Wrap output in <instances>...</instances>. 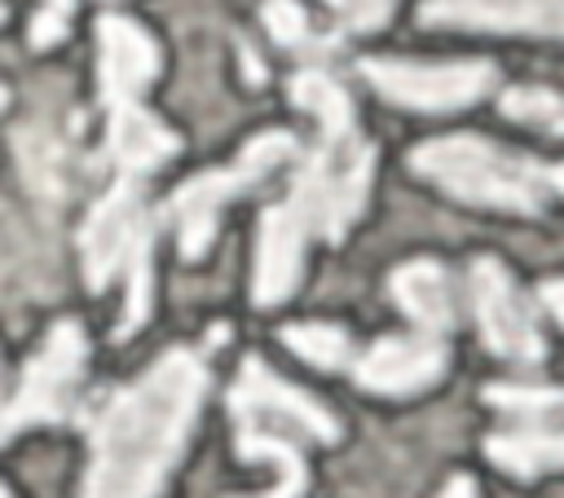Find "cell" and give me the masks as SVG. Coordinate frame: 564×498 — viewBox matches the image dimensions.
<instances>
[{
	"instance_id": "obj_4",
	"label": "cell",
	"mask_w": 564,
	"mask_h": 498,
	"mask_svg": "<svg viewBox=\"0 0 564 498\" xmlns=\"http://www.w3.org/2000/svg\"><path fill=\"white\" fill-rule=\"evenodd\" d=\"M410 167L458 203L516 212V216L542 212V203L551 194L546 163H533L529 154L502 150L489 137H471V132L423 141L410 154Z\"/></svg>"
},
{
	"instance_id": "obj_7",
	"label": "cell",
	"mask_w": 564,
	"mask_h": 498,
	"mask_svg": "<svg viewBox=\"0 0 564 498\" xmlns=\"http://www.w3.org/2000/svg\"><path fill=\"white\" fill-rule=\"evenodd\" d=\"M84 366H88V339L79 331V322H53V331L44 335L40 353L26 361L18 392L0 405V441L40 427V423H57L75 410L79 383H84Z\"/></svg>"
},
{
	"instance_id": "obj_23",
	"label": "cell",
	"mask_w": 564,
	"mask_h": 498,
	"mask_svg": "<svg viewBox=\"0 0 564 498\" xmlns=\"http://www.w3.org/2000/svg\"><path fill=\"white\" fill-rule=\"evenodd\" d=\"M538 300H542V308L564 326V278H546V282L538 286Z\"/></svg>"
},
{
	"instance_id": "obj_3",
	"label": "cell",
	"mask_w": 564,
	"mask_h": 498,
	"mask_svg": "<svg viewBox=\"0 0 564 498\" xmlns=\"http://www.w3.org/2000/svg\"><path fill=\"white\" fill-rule=\"evenodd\" d=\"M154 229H159V216L150 212L137 176H115V185L88 207V220L79 229V256H84L88 286L93 291H106L115 282L123 286L119 335H132L145 322Z\"/></svg>"
},
{
	"instance_id": "obj_10",
	"label": "cell",
	"mask_w": 564,
	"mask_h": 498,
	"mask_svg": "<svg viewBox=\"0 0 564 498\" xmlns=\"http://www.w3.org/2000/svg\"><path fill=\"white\" fill-rule=\"evenodd\" d=\"M467 295H471V313L480 326V339L489 344V353L516 361V366H538L546 344L538 331V317L529 308V300L520 295V286L511 282V273L494 260L480 256L467 269Z\"/></svg>"
},
{
	"instance_id": "obj_24",
	"label": "cell",
	"mask_w": 564,
	"mask_h": 498,
	"mask_svg": "<svg viewBox=\"0 0 564 498\" xmlns=\"http://www.w3.org/2000/svg\"><path fill=\"white\" fill-rule=\"evenodd\" d=\"M441 498H476V485H471L467 476H454V480L441 489Z\"/></svg>"
},
{
	"instance_id": "obj_25",
	"label": "cell",
	"mask_w": 564,
	"mask_h": 498,
	"mask_svg": "<svg viewBox=\"0 0 564 498\" xmlns=\"http://www.w3.org/2000/svg\"><path fill=\"white\" fill-rule=\"evenodd\" d=\"M546 181H551V194H564V163H551L546 167Z\"/></svg>"
},
{
	"instance_id": "obj_19",
	"label": "cell",
	"mask_w": 564,
	"mask_h": 498,
	"mask_svg": "<svg viewBox=\"0 0 564 498\" xmlns=\"http://www.w3.org/2000/svg\"><path fill=\"white\" fill-rule=\"evenodd\" d=\"M502 115L524 123V128L564 137V97L551 93V88H507L502 93Z\"/></svg>"
},
{
	"instance_id": "obj_20",
	"label": "cell",
	"mask_w": 564,
	"mask_h": 498,
	"mask_svg": "<svg viewBox=\"0 0 564 498\" xmlns=\"http://www.w3.org/2000/svg\"><path fill=\"white\" fill-rule=\"evenodd\" d=\"M264 26H269L273 40L286 44V48L308 44V18H304V9H300L295 0H264Z\"/></svg>"
},
{
	"instance_id": "obj_11",
	"label": "cell",
	"mask_w": 564,
	"mask_h": 498,
	"mask_svg": "<svg viewBox=\"0 0 564 498\" xmlns=\"http://www.w3.org/2000/svg\"><path fill=\"white\" fill-rule=\"evenodd\" d=\"M449 366V348L445 335L432 331H410V335H383L375 339L361 357H352V379L366 392L379 397H410L432 388Z\"/></svg>"
},
{
	"instance_id": "obj_17",
	"label": "cell",
	"mask_w": 564,
	"mask_h": 498,
	"mask_svg": "<svg viewBox=\"0 0 564 498\" xmlns=\"http://www.w3.org/2000/svg\"><path fill=\"white\" fill-rule=\"evenodd\" d=\"M13 150H18L26 185L35 194H44V198H62L66 194V185H70V154H66V141L53 128H22Z\"/></svg>"
},
{
	"instance_id": "obj_1",
	"label": "cell",
	"mask_w": 564,
	"mask_h": 498,
	"mask_svg": "<svg viewBox=\"0 0 564 498\" xmlns=\"http://www.w3.org/2000/svg\"><path fill=\"white\" fill-rule=\"evenodd\" d=\"M291 97L317 119V141L304 154L286 198L260 216L251 273V300L260 308L282 304L295 291L313 238L339 242L352 229L375 181V145L361 137L344 84L322 66H304L291 79Z\"/></svg>"
},
{
	"instance_id": "obj_15",
	"label": "cell",
	"mask_w": 564,
	"mask_h": 498,
	"mask_svg": "<svg viewBox=\"0 0 564 498\" xmlns=\"http://www.w3.org/2000/svg\"><path fill=\"white\" fill-rule=\"evenodd\" d=\"M392 300L414 322V331L449 335L454 326V286L436 260H405L392 269Z\"/></svg>"
},
{
	"instance_id": "obj_22",
	"label": "cell",
	"mask_w": 564,
	"mask_h": 498,
	"mask_svg": "<svg viewBox=\"0 0 564 498\" xmlns=\"http://www.w3.org/2000/svg\"><path fill=\"white\" fill-rule=\"evenodd\" d=\"M70 9H75V0H44V4H40V13H35V22H31L35 48H48V44H57V40L66 35Z\"/></svg>"
},
{
	"instance_id": "obj_2",
	"label": "cell",
	"mask_w": 564,
	"mask_h": 498,
	"mask_svg": "<svg viewBox=\"0 0 564 498\" xmlns=\"http://www.w3.org/2000/svg\"><path fill=\"white\" fill-rule=\"evenodd\" d=\"M207 353V344H172L88 410L79 498H159L167 489L212 383Z\"/></svg>"
},
{
	"instance_id": "obj_6",
	"label": "cell",
	"mask_w": 564,
	"mask_h": 498,
	"mask_svg": "<svg viewBox=\"0 0 564 498\" xmlns=\"http://www.w3.org/2000/svg\"><path fill=\"white\" fill-rule=\"evenodd\" d=\"M485 401L502 414V423L485 436V454L502 472L520 480L564 472V388L489 383Z\"/></svg>"
},
{
	"instance_id": "obj_14",
	"label": "cell",
	"mask_w": 564,
	"mask_h": 498,
	"mask_svg": "<svg viewBox=\"0 0 564 498\" xmlns=\"http://www.w3.org/2000/svg\"><path fill=\"white\" fill-rule=\"evenodd\" d=\"M159 75V44L154 35L123 18L106 13L97 22V79L101 97H145V88Z\"/></svg>"
},
{
	"instance_id": "obj_12",
	"label": "cell",
	"mask_w": 564,
	"mask_h": 498,
	"mask_svg": "<svg viewBox=\"0 0 564 498\" xmlns=\"http://www.w3.org/2000/svg\"><path fill=\"white\" fill-rule=\"evenodd\" d=\"M419 18L427 26L564 40V0H423Z\"/></svg>"
},
{
	"instance_id": "obj_28",
	"label": "cell",
	"mask_w": 564,
	"mask_h": 498,
	"mask_svg": "<svg viewBox=\"0 0 564 498\" xmlns=\"http://www.w3.org/2000/svg\"><path fill=\"white\" fill-rule=\"evenodd\" d=\"M0 13H4V9H0Z\"/></svg>"
},
{
	"instance_id": "obj_8",
	"label": "cell",
	"mask_w": 564,
	"mask_h": 498,
	"mask_svg": "<svg viewBox=\"0 0 564 498\" xmlns=\"http://www.w3.org/2000/svg\"><path fill=\"white\" fill-rule=\"evenodd\" d=\"M229 419H234V432H282V436H295L300 445L308 441L330 445L339 436L335 414L308 392H300L295 383H286L260 357L242 361L229 388Z\"/></svg>"
},
{
	"instance_id": "obj_9",
	"label": "cell",
	"mask_w": 564,
	"mask_h": 498,
	"mask_svg": "<svg viewBox=\"0 0 564 498\" xmlns=\"http://www.w3.org/2000/svg\"><path fill=\"white\" fill-rule=\"evenodd\" d=\"M366 84L405 110H463L494 88L489 62H405V57H366Z\"/></svg>"
},
{
	"instance_id": "obj_5",
	"label": "cell",
	"mask_w": 564,
	"mask_h": 498,
	"mask_svg": "<svg viewBox=\"0 0 564 498\" xmlns=\"http://www.w3.org/2000/svg\"><path fill=\"white\" fill-rule=\"evenodd\" d=\"M295 154V137L273 128V132H260L242 145V154L225 167H212L194 181H185L172 198H167V220L176 229V242H181V256L185 260H203L212 238H216V225H220V212L225 203H234L238 194L256 190L260 181L273 176V167H282L286 159Z\"/></svg>"
},
{
	"instance_id": "obj_27",
	"label": "cell",
	"mask_w": 564,
	"mask_h": 498,
	"mask_svg": "<svg viewBox=\"0 0 564 498\" xmlns=\"http://www.w3.org/2000/svg\"><path fill=\"white\" fill-rule=\"evenodd\" d=\"M0 101H4V97H0Z\"/></svg>"
},
{
	"instance_id": "obj_16",
	"label": "cell",
	"mask_w": 564,
	"mask_h": 498,
	"mask_svg": "<svg viewBox=\"0 0 564 498\" xmlns=\"http://www.w3.org/2000/svg\"><path fill=\"white\" fill-rule=\"evenodd\" d=\"M234 441H238L242 458L273 463V485H264V494H256V498H300L304 494L308 463H304V450H300L295 436H282V432H234Z\"/></svg>"
},
{
	"instance_id": "obj_18",
	"label": "cell",
	"mask_w": 564,
	"mask_h": 498,
	"mask_svg": "<svg viewBox=\"0 0 564 498\" xmlns=\"http://www.w3.org/2000/svg\"><path fill=\"white\" fill-rule=\"evenodd\" d=\"M282 339L291 344L295 357H304L308 366L317 370H344L352 366V339L344 326H330V322H300V326H286Z\"/></svg>"
},
{
	"instance_id": "obj_21",
	"label": "cell",
	"mask_w": 564,
	"mask_h": 498,
	"mask_svg": "<svg viewBox=\"0 0 564 498\" xmlns=\"http://www.w3.org/2000/svg\"><path fill=\"white\" fill-rule=\"evenodd\" d=\"M326 4L335 9V18H339L344 31H375V26L388 22V13H392L397 0H326Z\"/></svg>"
},
{
	"instance_id": "obj_26",
	"label": "cell",
	"mask_w": 564,
	"mask_h": 498,
	"mask_svg": "<svg viewBox=\"0 0 564 498\" xmlns=\"http://www.w3.org/2000/svg\"><path fill=\"white\" fill-rule=\"evenodd\" d=\"M0 498H13V494H9V489H4V485H0Z\"/></svg>"
},
{
	"instance_id": "obj_13",
	"label": "cell",
	"mask_w": 564,
	"mask_h": 498,
	"mask_svg": "<svg viewBox=\"0 0 564 498\" xmlns=\"http://www.w3.org/2000/svg\"><path fill=\"white\" fill-rule=\"evenodd\" d=\"M106 106V159L119 176L145 181L176 154V132L141 97H101Z\"/></svg>"
}]
</instances>
